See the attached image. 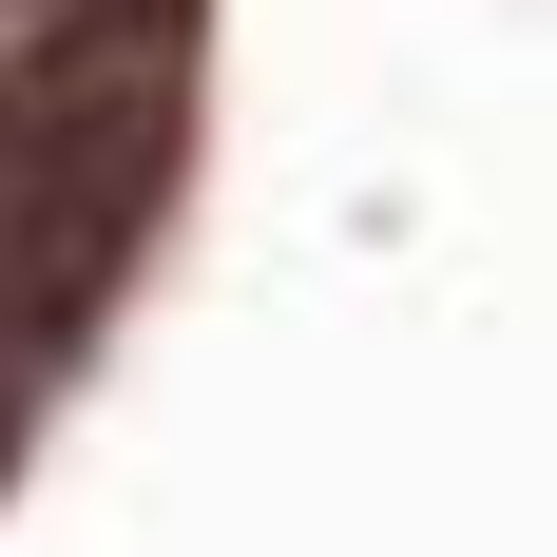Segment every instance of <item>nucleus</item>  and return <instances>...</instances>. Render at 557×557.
<instances>
[{"instance_id":"f03ea898","label":"nucleus","mask_w":557,"mask_h":557,"mask_svg":"<svg viewBox=\"0 0 557 557\" xmlns=\"http://www.w3.org/2000/svg\"><path fill=\"white\" fill-rule=\"evenodd\" d=\"M0 20H77V0H0Z\"/></svg>"},{"instance_id":"f257e3e1","label":"nucleus","mask_w":557,"mask_h":557,"mask_svg":"<svg viewBox=\"0 0 557 557\" xmlns=\"http://www.w3.org/2000/svg\"><path fill=\"white\" fill-rule=\"evenodd\" d=\"M173 193V0H77L0 58V327H97Z\"/></svg>"}]
</instances>
